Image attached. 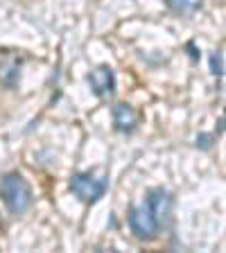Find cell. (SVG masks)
<instances>
[{"label": "cell", "mask_w": 226, "mask_h": 253, "mask_svg": "<svg viewBox=\"0 0 226 253\" xmlns=\"http://www.w3.org/2000/svg\"><path fill=\"white\" fill-rule=\"evenodd\" d=\"M113 125H116L118 131L132 133L138 125V116H136V111H134V106H129V104L113 106Z\"/></svg>", "instance_id": "6"}, {"label": "cell", "mask_w": 226, "mask_h": 253, "mask_svg": "<svg viewBox=\"0 0 226 253\" xmlns=\"http://www.w3.org/2000/svg\"><path fill=\"white\" fill-rule=\"evenodd\" d=\"M211 68L215 75H222L224 73V57H222V52H213L211 54Z\"/></svg>", "instance_id": "8"}, {"label": "cell", "mask_w": 226, "mask_h": 253, "mask_svg": "<svg viewBox=\"0 0 226 253\" xmlns=\"http://www.w3.org/2000/svg\"><path fill=\"white\" fill-rule=\"evenodd\" d=\"M147 208L152 211L154 219L158 221V226H170V221H172V195H170L165 188H154L147 192Z\"/></svg>", "instance_id": "4"}, {"label": "cell", "mask_w": 226, "mask_h": 253, "mask_svg": "<svg viewBox=\"0 0 226 253\" xmlns=\"http://www.w3.org/2000/svg\"><path fill=\"white\" fill-rule=\"evenodd\" d=\"M129 228L138 240H154L158 235V221L154 219L152 211L147 208V204L134 206L129 211Z\"/></svg>", "instance_id": "3"}, {"label": "cell", "mask_w": 226, "mask_h": 253, "mask_svg": "<svg viewBox=\"0 0 226 253\" xmlns=\"http://www.w3.org/2000/svg\"><path fill=\"white\" fill-rule=\"evenodd\" d=\"M165 5L177 14H195L204 7V0H165Z\"/></svg>", "instance_id": "7"}, {"label": "cell", "mask_w": 226, "mask_h": 253, "mask_svg": "<svg viewBox=\"0 0 226 253\" xmlns=\"http://www.w3.org/2000/svg\"><path fill=\"white\" fill-rule=\"evenodd\" d=\"M106 188H109V179L93 172H79L70 179V192L84 204H93L104 197Z\"/></svg>", "instance_id": "2"}, {"label": "cell", "mask_w": 226, "mask_h": 253, "mask_svg": "<svg viewBox=\"0 0 226 253\" xmlns=\"http://www.w3.org/2000/svg\"><path fill=\"white\" fill-rule=\"evenodd\" d=\"M197 147L211 149L213 147V136H208V133H201V136H197Z\"/></svg>", "instance_id": "9"}, {"label": "cell", "mask_w": 226, "mask_h": 253, "mask_svg": "<svg viewBox=\"0 0 226 253\" xmlns=\"http://www.w3.org/2000/svg\"><path fill=\"white\" fill-rule=\"evenodd\" d=\"M0 197L11 215H23L25 211H30L32 201H34L30 183L18 172H9L0 179Z\"/></svg>", "instance_id": "1"}, {"label": "cell", "mask_w": 226, "mask_h": 253, "mask_svg": "<svg viewBox=\"0 0 226 253\" xmlns=\"http://www.w3.org/2000/svg\"><path fill=\"white\" fill-rule=\"evenodd\" d=\"M89 82H90V88L97 97H106V95H113L116 90V73L113 68L109 66H100V68H95L93 73L89 75Z\"/></svg>", "instance_id": "5"}]
</instances>
